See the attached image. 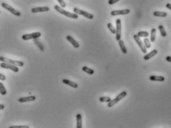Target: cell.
I'll list each match as a JSON object with an SVG mask.
<instances>
[{
	"label": "cell",
	"mask_w": 171,
	"mask_h": 128,
	"mask_svg": "<svg viewBox=\"0 0 171 128\" xmlns=\"http://www.w3.org/2000/svg\"><path fill=\"white\" fill-rule=\"evenodd\" d=\"M55 9L57 10V12H59V13L62 14V15H65V16H68V17H70V18H72V19H78V15L77 13H70V12H68L65 10H63L62 7H60L58 5H55Z\"/></svg>",
	"instance_id": "1"
},
{
	"label": "cell",
	"mask_w": 171,
	"mask_h": 128,
	"mask_svg": "<svg viewBox=\"0 0 171 128\" xmlns=\"http://www.w3.org/2000/svg\"><path fill=\"white\" fill-rule=\"evenodd\" d=\"M126 95H127L126 92V91H123V92H120L116 98H114V99H113V100H110V101L108 102V107H111L115 105L117 102H119L120 100H122L124 97H126Z\"/></svg>",
	"instance_id": "2"
},
{
	"label": "cell",
	"mask_w": 171,
	"mask_h": 128,
	"mask_svg": "<svg viewBox=\"0 0 171 128\" xmlns=\"http://www.w3.org/2000/svg\"><path fill=\"white\" fill-rule=\"evenodd\" d=\"M0 61L1 62H4L7 63H10L14 66H16L18 67H22L24 66V63L22 61H18V60H13L11 59H8L7 57H0Z\"/></svg>",
	"instance_id": "3"
},
{
	"label": "cell",
	"mask_w": 171,
	"mask_h": 128,
	"mask_svg": "<svg viewBox=\"0 0 171 128\" xmlns=\"http://www.w3.org/2000/svg\"><path fill=\"white\" fill-rule=\"evenodd\" d=\"M115 34H116V40H120L121 38V20L120 19H116V29H115Z\"/></svg>",
	"instance_id": "4"
},
{
	"label": "cell",
	"mask_w": 171,
	"mask_h": 128,
	"mask_svg": "<svg viewBox=\"0 0 171 128\" xmlns=\"http://www.w3.org/2000/svg\"><path fill=\"white\" fill-rule=\"evenodd\" d=\"M41 37V33L39 31L32 33V34H24L22 38L23 40H34V39H37Z\"/></svg>",
	"instance_id": "5"
},
{
	"label": "cell",
	"mask_w": 171,
	"mask_h": 128,
	"mask_svg": "<svg viewBox=\"0 0 171 128\" xmlns=\"http://www.w3.org/2000/svg\"><path fill=\"white\" fill-rule=\"evenodd\" d=\"M1 7H4V9L9 10L11 13H13V15L16 16H21V13H20L19 11L16 10V9H14L13 7H12L11 6H10V5L7 4V3H4V2L2 3V4H1Z\"/></svg>",
	"instance_id": "6"
},
{
	"label": "cell",
	"mask_w": 171,
	"mask_h": 128,
	"mask_svg": "<svg viewBox=\"0 0 171 128\" xmlns=\"http://www.w3.org/2000/svg\"><path fill=\"white\" fill-rule=\"evenodd\" d=\"M74 12L75 13H77V14L82 15V16H85V17L89 19H93V17H94L93 15H92V13H88V12H86V11L82 10H80V9H79V8H77V7H74Z\"/></svg>",
	"instance_id": "7"
},
{
	"label": "cell",
	"mask_w": 171,
	"mask_h": 128,
	"mask_svg": "<svg viewBox=\"0 0 171 128\" xmlns=\"http://www.w3.org/2000/svg\"><path fill=\"white\" fill-rule=\"evenodd\" d=\"M0 66L3 69H10L14 72H19V67L10 63H7L4 62H1V63L0 64Z\"/></svg>",
	"instance_id": "8"
},
{
	"label": "cell",
	"mask_w": 171,
	"mask_h": 128,
	"mask_svg": "<svg viewBox=\"0 0 171 128\" xmlns=\"http://www.w3.org/2000/svg\"><path fill=\"white\" fill-rule=\"evenodd\" d=\"M133 37H134V39H135V42L138 43V46L141 48V51H142V52L144 53V54H146L147 53V48L145 47V45H144V44L142 43V41L141 40V38L137 35V34H135L134 36H133Z\"/></svg>",
	"instance_id": "9"
},
{
	"label": "cell",
	"mask_w": 171,
	"mask_h": 128,
	"mask_svg": "<svg viewBox=\"0 0 171 128\" xmlns=\"http://www.w3.org/2000/svg\"><path fill=\"white\" fill-rule=\"evenodd\" d=\"M129 9H124V10H113L111 12L112 16H117V15H126L129 13Z\"/></svg>",
	"instance_id": "10"
},
{
	"label": "cell",
	"mask_w": 171,
	"mask_h": 128,
	"mask_svg": "<svg viewBox=\"0 0 171 128\" xmlns=\"http://www.w3.org/2000/svg\"><path fill=\"white\" fill-rule=\"evenodd\" d=\"M49 10V7H33L31 9V12L35 13H39V12H47Z\"/></svg>",
	"instance_id": "11"
},
{
	"label": "cell",
	"mask_w": 171,
	"mask_h": 128,
	"mask_svg": "<svg viewBox=\"0 0 171 128\" xmlns=\"http://www.w3.org/2000/svg\"><path fill=\"white\" fill-rule=\"evenodd\" d=\"M36 100L35 96H28V97H22L18 99V101L19 103H25L28 101H34Z\"/></svg>",
	"instance_id": "12"
},
{
	"label": "cell",
	"mask_w": 171,
	"mask_h": 128,
	"mask_svg": "<svg viewBox=\"0 0 171 128\" xmlns=\"http://www.w3.org/2000/svg\"><path fill=\"white\" fill-rule=\"evenodd\" d=\"M66 39L69 41V43H71V44H72V45L75 48H78L79 47H80V44L77 43L71 36H69V35H68L67 37H66Z\"/></svg>",
	"instance_id": "13"
},
{
	"label": "cell",
	"mask_w": 171,
	"mask_h": 128,
	"mask_svg": "<svg viewBox=\"0 0 171 128\" xmlns=\"http://www.w3.org/2000/svg\"><path fill=\"white\" fill-rule=\"evenodd\" d=\"M157 54H158V51H157L156 49H154V50H153L151 52H150L149 54H147L144 57V59L145 60H148L149 59L153 57H154L155 55H156Z\"/></svg>",
	"instance_id": "14"
},
{
	"label": "cell",
	"mask_w": 171,
	"mask_h": 128,
	"mask_svg": "<svg viewBox=\"0 0 171 128\" xmlns=\"http://www.w3.org/2000/svg\"><path fill=\"white\" fill-rule=\"evenodd\" d=\"M150 80L153 81H160L163 82L165 81V77L163 76H156V75H152L150 77Z\"/></svg>",
	"instance_id": "15"
},
{
	"label": "cell",
	"mask_w": 171,
	"mask_h": 128,
	"mask_svg": "<svg viewBox=\"0 0 171 128\" xmlns=\"http://www.w3.org/2000/svg\"><path fill=\"white\" fill-rule=\"evenodd\" d=\"M62 83L66 84V85L70 86H71L73 88H77V86H78L77 84H76L74 82H72V81H69L68 79H63L62 80Z\"/></svg>",
	"instance_id": "16"
},
{
	"label": "cell",
	"mask_w": 171,
	"mask_h": 128,
	"mask_svg": "<svg viewBox=\"0 0 171 128\" xmlns=\"http://www.w3.org/2000/svg\"><path fill=\"white\" fill-rule=\"evenodd\" d=\"M77 128H82V116L80 114H77Z\"/></svg>",
	"instance_id": "17"
},
{
	"label": "cell",
	"mask_w": 171,
	"mask_h": 128,
	"mask_svg": "<svg viewBox=\"0 0 171 128\" xmlns=\"http://www.w3.org/2000/svg\"><path fill=\"white\" fill-rule=\"evenodd\" d=\"M118 43H119V46H120V48L121 51H122L123 54H126V53H127V50H126V46H125V45H124L123 41L121 40H118Z\"/></svg>",
	"instance_id": "18"
},
{
	"label": "cell",
	"mask_w": 171,
	"mask_h": 128,
	"mask_svg": "<svg viewBox=\"0 0 171 128\" xmlns=\"http://www.w3.org/2000/svg\"><path fill=\"white\" fill-rule=\"evenodd\" d=\"M156 28H152L151 30V37H150V41L151 42H155L156 40Z\"/></svg>",
	"instance_id": "19"
},
{
	"label": "cell",
	"mask_w": 171,
	"mask_h": 128,
	"mask_svg": "<svg viewBox=\"0 0 171 128\" xmlns=\"http://www.w3.org/2000/svg\"><path fill=\"white\" fill-rule=\"evenodd\" d=\"M153 15L156 16H160V17H165L167 16L168 13L166 12H161V11H155L153 13Z\"/></svg>",
	"instance_id": "20"
},
{
	"label": "cell",
	"mask_w": 171,
	"mask_h": 128,
	"mask_svg": "<svg viewBox=\"0 0 171 128\" xmlns=\"http://www.w3.org/2000/svg\"><path fill=\"white\" fill-rule=\"evenodd\" d=\"M82 69H83V71H84L85 72L88 73L89 75H93L95 73V71L92 69H90V68H89L87 66H83L82 68Z\"/></svg>",
	"instance_id": "21"
},
{
	"label": "cell",
	"mask_w": 171,
	"mask_h": 128,
	"mask_svg": "<svg viewBox=\"0 0 171 128\" xmlns=\"http://www.w3.org/2000/svg\"><path fill=\"white\" fill-rule=\"evenodd\" d=\"M159 31H160V33H161L162 37H165L167 36V32L165 31V28L163 27V25H159Z\"/></svg>",
	"instance_id": "22"
},
{
	"label": "cell",
	"mask_w": 171,
	"mask_h": 128,
	"mask_svg": "<svg viewBox=\"0 0 171 128\" xmlns=\"http://www.w3.org/2000/svg\"><path fill=\"white\" fill-rule=\"evenodd\" d=\"M34 43L40 48V49L42 51H44V47H43V45H42V43H40V41L38 40V38H37V39H34Z\"/></svg>",
	"instance_id": "23"
},
{
	"label": "cell",
	"mask_w": 171,
	"mask_h": 128,
	"mask_svg": "<svg viewBox=\"0 0 171 128\" xmlns=\"http://www.w3.org/2000/svg\"><path fill=\"white\" fill-rule=\"evenodd\" d=\"M0 93L2 95H4L7 94V90L4 87V84L2 83H0Z\"/></svg>",
	"instance_id": "24"
},
{
	"label": "cell",
	"mask_w": 171,
	"mask_h": 128,
	"mask_svg": "<svg viewBox=\"0 0 171 128\" xmlns=\"http://www.w3.org/2000/svg\"><path fill=\"white\" fill-rule=\"evenodd\" d=\"M137 35L139 37H147L149 36V33L147 31H139Z\"/></svg>",
	"instance_id": "25"
},
{
	"label": "cell",
	"mask_w": 171,
	"mask_h": 128,
	"mask_svg": "<svg viewBox=\"0 0 171 128\" xmlns=\"http://www.w3.org/2000/svg\"><path fill=\"white\" fill-rule=\"evenodd\" d=\"M144 45L147 48H150V46H151V44H150V40L147 39V38H144Z\"/></svg>",
	"instance_id": "26"
},
{
	"label": "cell",
	"mask_w": 171,
	"mask_h": 128,
	"mask_svg": "<svg viewBox=\"0 0 171 128\" xmlns=\"http://www.w3.org/2000/svg\"><path fill=\"white\" fill-rule=\"evenodd\" d=\"M110 100H111V98L110 97H101L100 98V101L101 102H107V103H108Z\"/></svg>",
	"instance_id": "27"
},
{
	"label": "cell",
	"mask_w": 171,
	"mask_h": 128,
	"mask_svg": "<svg viewBox=\"0 0 171 128\" xmlns=\"http://www.w3.org/2000/svg\"><path fill=\"white\" fill-rule=\"evenodd\" d=\"M107 26H108V28L110 29V31L112 32V34H115V28L113 27L112 23H108Z\"/></svg>",
	"instance_id": "28"
},
{
	"label": "cell",
	"mask_w": 171,
	"mask_h": 128,
	"mask_svg": "<svg viewBox=\"0 0 171 128\" xmlns=\"http://www.w3.org/2000/svg\"><path fill=\"white\" fill-rule=\"evenodd\" d=\"M57 1L59 3V4L61 5L62 7H65L66 6V4H65V2L64 1V0H57Z\"/></svg>",
	"instance_id": "29"
},
{
	"label": "cell",
	"mask_w": 171,
	"mask_h": 128,
	"mask_svg": "<svg viewBox=\"0 0 171 128\" xmlns=\"http://www.w3.org/2000/svg\"><path fill=\"white\" fill-rule=\"evenodd\" d=\"M9 128H29L28 126H10Z\"/></svg>",
	"instance_id": "30"
},
{
	"label": "cell",
	"mask_w": 171,
	"mask_h": 128,
	"mask_svg": "<svg viewBox=\"0 0 171 128\" xmlns=\"http://www.w3.org/2000/svg\"><path fill=\"white\" fill-rule=\"evenodd\" d=\"M119 0H109V4H114L116 2H117Z\"/></svg>",
	"instance_id": "31"
},
{
	"label": "cell",
	"mask_w": 171,
	"mask_h": 128,
	"mask_svg": "<svg viewBox=\"0 0 171 128\" xmlns=\"http://www.w3.org/2000/svg\"><path fill=\"white\" fill-rule=\"evenodd\" d=\"M0 80H1V81H5V80H6L5 76H4V75L1 74V73H0Z\"/></svg>",
	"instance_id": "32"
},
{
	"label": "cell",
	"mask_w": 171,
	"mask_h": 128,
	"mask_svg": "<svg viewBox=\"0 0 171 128\" xmlns=\"http://www.w3.org/2000/svg\"><path fill=\"white\" fill-rule=\"evenodd\" d=\"M166 60H167V61H168V62H171V56H168V57H167V58H166Z\"/></svg>",
	"instance_id": "33"
},
{
	"label": "cell",
	"mask_w": 171,
	"mask_h": 128,
	"mask_svg": "<svg viewBox=\"0 0 171 128\" xmlns=\"http://www.w3.org/2000/svg\"><path fill=\"white\" fill-rule=\"evenodd\" d=\"M166 7H167V8H168L169 10H171V3H168V4H167V5H166Z\"/></svg>",
	"instance_id": "34"
},
{
	"label": "cell",
	"mask_w": 171,
	"mask_h": 128,
	"mask_svg": "<svg viewBox=\"0 0 171 128\" xmlns=\"http://www.w3.org/2000/svg\"><path fill=\"white\" fill-rule=\"evenodd\" d=\"M4 108V106L3 104H0V110H3Z\"/></svg>",
	"instance_id": "35"
},
{
	"label": "cell",
	"mask_w": 171,
	"mask_h": 128,
	"mask_svg": "<svg viewBox=\"0 0 171 128\" xmlns=\"http://www.w3.org/2000/svg\"><path fill=\"white\" fill-rule=\"evenodd\" d=\"M0 13H1V11H0Z\"/></svg>",
	"instance_id": "36"
}]
</instances>
